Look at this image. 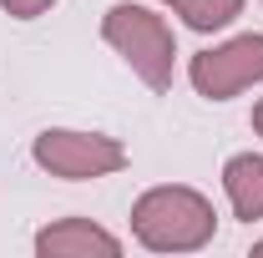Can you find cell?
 <instances>
[{"label": "cell", "instance_id": "1", "mask_svg": "<svg viewBox=\"0 0 263 258\" xmlns=\"http://www.w3.org/2000/svg\"><path fill=\"white\" fill-rule=\"evenodd\" d=\"M132 233L152 253H197L202 243H213L218 213L193 188H147L132 208Z\"/></svg>", "mask_w": 263, "mask_h": 258}, {"label": "cell", "instance_id": "2", "mask_svg": "<svg viewBox=\"0 0 263 258\" xmlns=\"http://www.w3.org/2000/svg\"><path fill=\"white\" fill-rule=\"evenodd\" d=\"M101 35L106 46L122 56V61L152 86V91H167L172 86V61H177V41H172V26L162 15H152L147 5H111L101 15Z\"/></svg>", "mask_w": 263, "mask_h": 258}, {"label": "cell", "instance_id": "3", "mask_svg": "<svg viewBox=\"0 0 263 258\" xmlns=\"http://www.w3.org/2000/svg\"><path fill=\"white\" fill-rule=\"evenodd\" d=\"M31 157L51 172V177H66V182H91V177H106V172H122L127 167V147L117 137H101V132H66L51 127L35 137Z\"/></svg>", "mask_w": 263, "mask_h": 258}, {"label": "cell", "instance_id": "4", "mask_svg": "<svg viewBox=\"0 0 263 258\" xmlns=\"http://www.w3.org/2000/svg\"><path fill=\"white\" fill-rule=\"evenodd\" d=\"M187 76H193L197 97H208V101L238 97L243 86L263 81V35H233L228 46L197 51L193 66H187Z\"/></svg>", "mask_w": 263, "mask_h": 258}, {"label": "cell", "instance_id": "5", "mask_svg": "<svg viewBox=\"0 0 263 258\" xmlns=\"http://www.w3.org/2000/svg\"><path fill=\"white\" fill-rule=\"evenodd\" d=\"M35 253L41 258H117L122 253V238L97 228L91 218H61V223L41 228L35 233Z\"/></svg>", "mask_w": 263, "mask_h": 258}, {"label": "cell", "instance_id": "6", "mask_svg": "<svg viewBox=\"0 0 263 258\" xmlns=\"http://www.w3.org/2000/svg\"><path fill=\"white\" fill-rule=\"evenodd\" d=\"M223 188H228V202L243 223H258L263 218V157L258 152H238L223 167Z\"/></svg>", "mask_w": 263, "mask_h": 258}, {"label": "cell", "instance_id": "7", "mask_svg": "<svg viewBox=\"0 0 263 258\" xmlns=\"http://www.w3.org/2000/svg\"><path fill=\"white\" fill-rule=\"evenodd\" d=\"M172 15H182L193 31H223L233 15H243V0H162Z\"/></svg>", "mask_w": 263, "mask_h": 258}, {"label": "cell", "instance_id": "8", "mask_svg": "<svg viewBox=\"0 0 263 258\" xmlns=\"http://www.w3.org/2000/svg\"><path fill=\"white\" fill-rule=\"evenodd\" d=\"M5 5V15H15V21H35V15H46L56 0H0Z\"/></svg>", "mask_w": 263, "mask_h": 258}, {"label": "cell", "instance_id": "9", "mask_svg": "<svg viewBox=\"0 0 263 258\" xmlns=\"http://www.w3.org/2000/svg\"><path fill=\"white\" fill-rule=\"evenodd\" d=\"M253 132H258V137H263V101H258V106H253Z\"/></svg>", "mask_w": 263, "mask_h": 258}, {"label": "cell", "instance_id": "10", "mask_svg": "<svg viewBox=\"0 0 263 258\" xmlns=\"http://www.w3.org/2000/svg\"><path fill=\"white\" fill-rule=\"evenodd\" d=\"M253 253H258V258H263V238H258V243H253Z\"/></svg>", "mask_w": 263, "mask_h": 258}]
</instances>
